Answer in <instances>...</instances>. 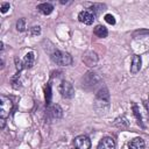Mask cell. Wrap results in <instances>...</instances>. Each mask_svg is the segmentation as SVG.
I'll list each match as a JSON object with an SVG mask.
<instances>
[{
	"instance_id": "cell-4",
	"label": "cell",
	"mask_w": 149,
	"mask_h": 149,
	"mask_svg": "<svg viewBox=\"0 0 149 149\" xmlns=\"http://www.w3.org/2000/svg\"><path fill=\"white\" fill-rule=\"evenodd\" d=\"M74 147L77 149H90L91 148V140L86 135H79L73 141Z\"/></svg>"
},
{
	"instance_id": "cell-18",
	"label": "cell",
	"mask_w": 149,
	"mask_h": 149,
	"mask_svg": "<svg viewBox=\"0 0 149 149\" xmlns=\"http://www.w3.org/2000/svg\"><path fill=\"white\" fill-rule=\"evenodd\" d=\"M0 127H1V128L5 127V119H2V118L0 119Z\"/></svg>"
},
{
	"instance_id": "cell-13",
	"label": "cell",
	"mask_w": 149,
	"mask_h": 149,
	"mask_svg": "<svg viewBox=\"0 0 149 149\" xmlns=\"http://www.w3.org/2000/svg\"><path fill=\"white\" fill-rule=\"evenodd\" d=\"M44 93H45L47 104L49 105L50 104V100H51V87H50V85H47V87L44 88Z\"/></svg>"
},
{
	"instance_id": "cell-17",
	"label": "cell",
	"mask_w": 149,
	"mask_h": 149,
	"mask_svg": "<svg viewBox=\"0 0 149 149\" xmlns=\"http://www.w3.org/2000/svg\"><path fill=\"white\" fill-rule=\"evenodd\" d=\"M40 33H41V28L38 26H35V27L31 28V34L33 35H38Z\"/></svg>"
},
{
	"instance_id": "cell-9",
	"label": "cell",
	"mask_w": 149,
	"mask_h": 149,
	"mask_svg": "<svg viewBox=\"0 0 149 149\" xmlns=\"http://www.w3.org/2000/svg\"><path fill=\"white\" fill-rule=\"evenodd\" d=\"M37 9L43 14V15H49L52 10H54V6L49 2H44V3H41L37 6Z\"/></svg>"
},
{
	"instance_id": "cell-3",
	"label": "cell",
	"mask_w": 149,
	"mask_h": 149,
	"mask_svg": "<svg viewBox=\"0 0 149 149\" xmlns=\"http://www.w3.org/2000/svg\"><path fill=\"white\" fill-rule=\"evenodd\" d=\"M59 92H61L62 97L66 98V99H70L74 95V90H73L72 84L69 81H65V80L62 81V84L59 86Z\"/></svg>"
},
{
	"instance_id": "cell-16",
	"label": "cell",
	"mask_w": 149,
	"mask_h": 149,
	"mask_svg": "<svg viewBox=\"0 0 149 149\" xmlns=\"http://www.w3.org/2000/svg\"><path fill=\"white\" fill-rule=\"evenodd\" d=\"M1 13H6L8 9H9V3L8 2H3L2 5H1Z\"/></svg>"
},
{
	"instance_id": "cell-7",
	"label": "cell",
	"mask_w": 149,
	"mask_h": 149,
	"mask_svg": "<svg viewBox=\"0 0 149 149\" xmlns=\"http://www.w3.org/2000/svg\"><path fill=\"white\" fill-rule=\"evenodd\" d=\"M141 63H142L141 57L137 56V55H134L133 58H132V65H130V72H132L133 74H135V73H137V72L140 71V69H141Z\"/></svg>"
},
{
	"instance_id": "cell-6",
	"label": "cell",
	"mask_w": 149,
	"mask_h": 149,
	"mask_svg": "<svg viewBox=\"0 0 149 149\" xmlns=\"http://www.w3.org/2000/svg\"><path fill=\"white\" fill-rule=\"evenodd\" d=\"M98 149H115V142L112 137H104L100 140Z\"/></svg>"
},
{
	"instance_id": "cell-10",
	"label": "cell",
	"mask_w": 149,
	"mask_h": 149,
	"mask_svg": "<svg viewBox=\"0 0 149 149\" xmlns=\"http://www.w3.org/2000/svg\"><path fill=\"white\" fill-rule=\"evenodd\" d=\"M34 61H35V55H34V52H28L26 56H24V58H23V62H22V65H23V68H31L33 65H34Z\"/></svg>"
},
{
	"instance_id": "cell-12",
	"label": "cell",
	"mask_w": 149,
	"mask_h": 149,
	"mask_svg": "<svg viewBox=\"0 0 149 149\" xmlns=\"http://www.w3.org/2000/svg\"><path fill=\"white\" fill-rule=\"evenodd\" d=\"M51 114H52V116L56 118V119L61 118V116L63 115V111H62L61 106H59V105H55V106H52V108H51Z\"/></svg>"
},
{
	"instance_id": "cell-2",
	"label": "cell",
	"mask_w": 149,
	"mask_h": 149,
	"mask_svg": "<svg viewBox=\"0 0 149 149\" xmlns=\"http://www.w3.org/2000/svg\"><path fill=\"white\" fill-rule=\"evenodd\" d=\"M13 108V102L9 98L1 95L0 97V118L6 119L7 116H9L10 112Z\"/></svg>"
},
{
	"instance_id": "cell-19",
	"label": "cell",
	"mask_w": 149,
	"mask_h": 149,
	"mask_svg": "<svg viewBox=\"0 0 149 149\" xmlns=\"http://www.w3.org/2000/svg\"><path fill=\"white\" fill-rule=\"evenodd\" d=\"M76 149H77V148H76Z\"/></svg>"
},
{
	"instance_id": "cell-15",
	"label": "cell",
	"mask_w": 149,
	"mask_h": 149,
	"mask_svg": "<svg viewBox=\"0 0 149 149\" xmlns=\"http://www.w3.org/2000/svg\"><path fill=\"white\" fill-rule=\"evenodd\" d=\"M105 21L107 23H109V24H115V19H114V16L112 14H106L105 15Z\"/></svg>"
},
{
	"instance_id": "cell-5",
	"label": "cell",
	"mask_w": 149,
	"mask_h": 149,
	"mask_svg": "<svg viewBox=\"0 0 149 149\" xmlns=\"http://www.w3.org/2000/svg\"><path fill=\"white\" fill-rule=\"evenodd\" d=\"M94 14H92L91 12L88 10H83L79 13L78 15V20L81 22V23H85V24H92L93 21H94Z\"/></svg>"
},
{
	"instance_id": "cell-8",
	"label": "cell",
	"mask_w": 149,
	"mask_h": 149,
	"mask_svg": "<svg viewBox=\"0 0 149 149\" xmlns=\"http://www.w3.org/2000/svg\"><path fill=\"white\" fill-rule=\"evenodd\" d=\"M128 149H144V141L141 137H135L128 143Z\"/></svg>"
},
{
	"instance_id": "cell-11",
	"label": "cell",
	"mask_w": 149,
	"mask_h": 149,
	"mask_svg": "<svg viewBox=\"0 0 149 149\" xmlns=\"http://www.w3.org/2000/svg\"><path fill=\"white\" fill-rule=\"evenodd\" d=\"M107 34H108V31H107L106 27H104V26L99 24V26H97L94 28V35H97L98 37H106Z\"/></svg>"
},
{
	"instance_id": "cell-14",
	"label": "cell",
	"mask_w": 149,
	"mask_h": 149,
	"mask_svg": "<svg viewBox=\"0 0 149 149\" xmlns=\"http://www.w3.org/2000/svg\"><path fill=\"white\" fill-rule=\"evenodd\" d=\"M16 29L19 31H23L26 29V23H24V20L23 19H19V21L16 22Z\"/></svg>"
},
{
	"instance_id": "cell-1",
	"label": "cell",
	"mask_w": 149,
	"mask_h": 149,
	"mask_svg": "<svg viewBox=\"0 0 149 149\" xmlns=\"http://www.w3.org/2000/svg\"><path fill=\"white\" fill-rule=\"evenodd\" d=\"M51 59L54 63L58 64V65H62V66H68L72 63V58L69 54L66 52H63V51H59V50H56L52 52L51 55Z\"/></svg>"
}]
</instances>
